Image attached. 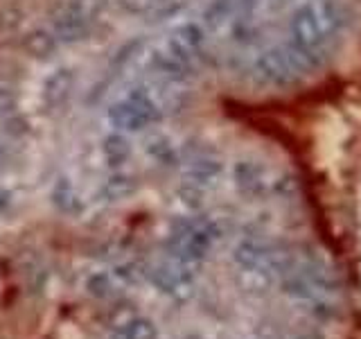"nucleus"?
I'll list each match as a JSON object with an SVG mask.
<instances>
[{
	"label": "nucleus",
	"mask_w": 361,
	"mask_h": 339,
	"mask_svg": "<svg viewBox=\"0 0 361 339\" xmlns=\"http://www.w3.org/2000/svg\"><path fill=\"white\" fill-rule=\"evenodd\" d=\"M161 116L163 111L158 109L154 95H149V90L145 88L131 90L127 97L109 109V120L120 131H140L149 127L152 122L161 120Z\"/></svg>",
	"instance_id": "obj_1"
},
{
	"label": "nucleus",
	"mask_w": 361,
	"mask_h": 339,
	"mask_svg": "<svg viewBox=\"0 0 361 339\" xmlns=\"http://www.w3.org/2000/svg\"><path fill=\"white\" fill-rule=\"evenodd\" d=\"M253 71L259 82L271 86H293L300 77H305V71L296 61L289 45H285V48H267L264 52H259Z\"/></svg>",
	"instance_id": "obj_2"
},
{
	"label": "nucleus",
	"mask_w": 361,
	"mask_h": 339,
	"mask_svg": "<svg viewBox=\"0 0 361 339\" xmlns=\"http://www.w3.org/2000/svg\"><path fill=\"white\" fill-rule=\"evenodd\" d=\"M325 30L319 20L314 5H302L296 9V14L291 18V43L298 48L307 50L316 56H325Z\"/></svg>",
	"instance_id": "obj_3"
},
{
	"label": "nucleus",
	"mask_w": 361,
	"mask_h": 339,
	"mask_svg": "<svg viewBox=\"0 0 361 339\" xmlns=\"http://www.w3.org/2000/svg\"><path fill=\"white\" fill-rule=\"evenodd\" d=\"M88 28H90V23L79 18L71 9V5H63L52 14V34L56 41H63V43L82 41L88 34Z\"/></svg>",
	"instance_id": "obj_4"
},
{
	"label": "nucleus",
	"mask_w": 361,
	"mask_h": 339,
	"mask_svg": "<svg viewBox=\"0 0 361 339\" xmlns=\"http://www.w3.org/2000/svg\"><path fill=\"white\" fill-rule=\"evenodd\" d=\"M203 45V30L197 23H185L172 32L169 37V50L176 52L178 56H183L185 61H192L199 54Z\"/></svg>",
	"instance_id": "obj_5"
},
{
	"label": "nucleus",
	"mask_w": 361,
	"mask_h": 339,
	"mask_svg": "<svg viewBox=\"0 0 361 339\" xmlns=\"http://www.w3.org/2000/svg\"><path fill=\"white\" fill-rule=\"evenodd\" d=\"M75 88V75L68 68H61L54 75L48 77V82L43 86V100L50 109H59L63 107L68 100H71V93Z\"/></svg>",
	"instance_id": "obj_6"
},
{
	"label": "nucleus",
	"mask_w": 361,
	"mask_h": 339,
	"mask_svg": "<svg viewBox=\"0 0 361 339\" xmlns=\"http://www.w3.org/2000/svg\"><path fill=\"white\" fill-rule=\"evenodd\" d=\"M221 163L217 158H210V156H201L195 158L188 167V184L197 186V188H210L217 184V179L221 177Z\"/></svg>",
	"instance_id": "obj_7"
},
{
	"label": "nucleus",
	"mask_w": 361,
	"mask_h": 339,
	"mask_svg": "<svg viewBox=\"0 0 361 339\" xmlns=\"http://www.w3.org/2000/svg\"><path fill=\"white\" fill-rule=\"evenodd\" d=\"M235 184L246 195H262L264 192V170L253 161H242L235 165Z\"/></svg>",
	"instance_id": "obj_8"
},
{
	"label": "nucleus",
	"mask_w": 361,
	"mask_h": 339,
	"mask_svg": "<svg viewBox=\"0 0 361 339\" xmlns=\"http://www.w3.org/2000/svg\"><path fill=\"white\" fill-rule=\"evenodd\" d=\"M154 68L167 79V82H183L190 75V61H185L183 56H178L172 50L158 52L154 56Z\"/></svg>",
	"instance_id": "obj_9"
},
{
	"label": "nucleus",
	"mask_w": 361,
	"mask_h": 339,
	"mask_svg": "<svg viewBox=\"0 0 361 339\" xmlns=\"http://www.w3.org/2000/svg\"><path fill=\"white\" fill-rule=\"evenodd\" d=\"M300 274L307 278L316 292H336L338 290V276L336 271H332L325 263H319V260H314V263H307L302 267Z\"/></svg>",
	"instance_id": "obj_10"
},
{
	"label": "nucleus",
	"mask_w": 361,
	"mask_h": 339,
	"mask_svg": "<svg viewBox=\"0 0 361 339\" xmlns=\"http://www.w3.org/2000/svg\"><path fill=\"white\" fill-rule=\"evenodd\" d=\"M20 48L25 50L30 56H37V59H48V56L56 50V39H54L52 32L37 30V32H30V34L23 37Z\"/></svg>",
	"instance_id": "obj_11"
},
{
	"label": "nucleus",
	"mask_w": 361,
	"mask_h": 339,
	"mask_svg": "<svg viewBox=\"0 0 361 339\" xmlns=\"http://www.w3.org/2000/svg\"><path fill=\"white\" fill-rule=\"evenodd\" d=\"M267 251H269V246L259 244L255 240H242L240 244L235 246L233 260H235L237 267H264Z\"/></svg>",
	"instance_id": "obj_12"
},
{
	"label": "nucleus",
	"mask_w": 361,
	"mask_h": 339,
	"mask_svg": "<svg viewBox=\"0 0 361 339\" xmlns=\"http://www.w3.org/2000/svg\"><path fill=\"white\" fill-rule=\"evenodd\" d=\"M237 274L240 287L248 294H267L271 287V271L264 267H240Z\"/></svg>",
	"instance_id": "obj_13"
},
{
	"label": "nucleus",
	"mask_w": 361,
	"mask_h": 339,
	"mask_svg": "<svg viewBox=\"0 0 361 339\" xmlns=\"http://www.w3.org/2000/svg\"><path fill=\"white\" fill-rule=\"evenodd\" d=\"M102 150L111 165H122L131 156V143L122 133H111L102 143Z\"/></svg>",
	"instance_id": "obj_14"
},
{
	"label": "nucleus",
	"mask_w": 361,
	"mask_h": 339,
	"mask_svg": "<svg viewBox=\"0 0 361 339\" xmlns=\"http://www.w3.org/2000/svg\"><path fill=\"white\" fill-rule=\"evenodd\" d=\"M138 190V181L133 177H127V174H116L106 181L104 190H102V195H104L109 201H120V199H127L131 197L133 192Z\"/></svg>",
	"instance_id": "obj_15"
},
{
	"label": "nucleus",
	"mask_w": 361,
	"mask_h": 339,
	"mask_svg": "<svg viewBox=\"0 0 361 339\" xmlns=\"http://www.w3.org/2000/svg\"><path fill=\"white\" fill-rule=\"evenodd\" d=\"M52 201L56 203V208L63 210V213H79V210H82V201H79V195L73 190L71 184H66V181H61V184L54 188Z\"/></svg>",
	"instance_id": "obj_16"
},
{
	"label": "nucleus",
	"mask_w": 361,
	"mask_h": 339,
	"mask_svg": "<svg viewBox=\"0 0 361 339\" xmlns=\"http://www.w3.org/2000/svg\"><path fill=\"white\" fill-rule=\"evenodd\" d=\"M71 9L79 18H84L86 23H93L99 14L102 9L106 7V0H71Z\"/></svg>",
	"instance_id": "obj_17"
},
{
	"label": "nucleus",
	"mask_w": 361,
	"mask_h": 339,
	"mask_svg": "<svg viewBox=\"0 0 361 339\" xmlns=\"http://www.w3.org/2000/svg\"><path fill=\"white\" fill-rule=\"evenodd\" d=\"M228 11H231V0H212L206 9V14H203V23H206L210 30L219 28L221 23L228 18Z\"/></svg>",
	"instance_id": "obj_18"
},
{
	"label": "nucleus",
	"mask_w": 361,
	"mask_h": 339,
	"mask_svg": "<svg viewBox=\"0 0 361 339\" xmlns=\"http://www.w3.org/2000/svg\"><path fill=\"white\" fill-rule=\"evenodd\" d=\"M86 290L90 297H95V299H109L113 294V280L109 274H95L88 278Z\"/></svg>",
	"instance_id": "obj_19"
},
{
	"label": "nucleus",
	"mask_w": 361,
	"mask_h": 339,
	"mask_svg": "<svg viewBox=\"0 0 361 339\" xmlns=\"http://www.w3.org/2000/svg\"><path fill=\"white\" fill-rule=\"evenodd\" d=\"M127 331L131 339H156L158 337L156 326L149 319H140V316H135L131 323H127Z\"/></svg>",
	"instance_id": "obj_20"
},
{
	"label": "nucleus",
	"mask_w": 361,
	"mask_h": 339,
	"mask_svg": "<svg viewBox=\"0 0 361 339\" xmlns=\"http://www.w3.org/2000/svg\"><path fill=\"white\" fill-rule=\"evenodd\" d=\"M161 0H120V5L131 11V14H149L152 9L158 7Z\"/></svg>",
	"instance_id": "obj_21"
},
{
	"label": "nucleus",
	"mask_w": 361,
	"mask_h": 339,
	"mask_svg": "<svg viewBox=\"0 0 361 339\" xmlns=\"http://www.w3.org/2000/svg\"><path fill=\"white\" fill-rule=\"evenodd\" d=\"M147 150H149L158 158V161H174V152H172V147H169V143L165 138H154Z\"/></svg>",
	"instance_id": "obj_22"
},
{
	"label": "nucleus",
	"mask_w": 361,
	"mask_h": 339,
	"mask_svg": "<svg viewBox=\"0 0 361 339\" xmlns=\"http://www.w3.org/2000/svg\"><path fill=\"white\" fill-rule=\"evenodd\" d=\"M16 105H18V100H16L14 93H11V90L9 88H0V116H3V118L11 116V113L16 111Z\"/></svg>",
	"instance_id": "obj_23"
},
{
	"label": "nucleus",
	"mask_w": 361,
	"mask_h": 339,
	"mask_svg": "<svg viewBox=\"0 0 361 339\" xmlns=\"http://www.w3.org/2000/svg\"><path fill=\"white\" fill-rule=\"evenodd\" d=\"M18 23H20V11H11V14L3 11V14H0V25H3L5 30H14V28H18Z\"/></svg>",
	"instance_id": "obj_24"
},
{
	"label": "nucleus",
	"mask_w": 361,
	"mask_h": 339,
	"mask_svg": "<svg viewBox=\"0 0 361 339\" xmlns=\"http://www.w3.org/2000/svg\"><path fill=\"white\" fill-rule=\"evenodd\" d=\"M7 124H9L7 129H9L11 133H16V136H18V133H25V131H27V122L23 120V118H11Z\"/></svg>",
	"instance_id": "obj_25"
},
{
	"label": "nucleus",
	"mask_w": 361,
	"mask_h": 339,
	"mask_svg": "<svg viewBox=\"0 0 361 339\" xmlns=\"http://www.w3.org/2000/svg\"><path fill=\"white\" fill-rule=\"evenodd\" d=\"M9 203H11V195L7 190H0V215L9 208Z\"/></svg>",
	"instance_id": "obj_26"
},
{
	"label": "nucleus",
	"mask_w": 361,
	"mask_h": 339,
	"mask_svg": "<svg viewBox=\"0 0 361 339\" xmlns=\"http://www.w3.org/2000/svg\"><path fill=\"white\" fill-rule=\"evenodd\" d=\"M111 339H131V335H129V331H127V326L116 328V331H113V337H111Z\"/></svg>",
	"instance_id": "obj_27"
},
{
	"label": "nucleus",
	"mask_w": 361,
	"mask_h": 339,
	"mask_svg": "<svg viewBox=\"0 0 361 339\" xmlns=\"http://www.w3.org/2000/svg\"><path fill=\"white\" fill-rule=\"evenodd\" d=\"M296 339H323V335L314 331V333H305V335H298Z\"/></svg>",
	"instance_id": "obj_28"
}]
</instances>
